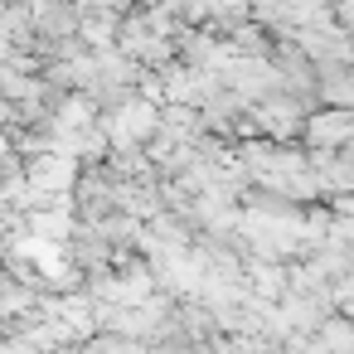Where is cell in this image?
Returning a JSON list of instances; mask_svg holds the SVG:
<instances>
[{"mask_svg": "<svg viewBox=\"0 0 354 354\" xmlns=\"http://www.w3.org/2000/svg\"><path fill=\"white\" fill-rule=\"evenodd\" d=\"M78 354H151L141 339H127L117 330H93L88 339H78Z\"/></svg>", "mask_w": 354, "mask_h": 354, "instance_id": "cell-5", "label": "cell"}, {"mask_svg": "<svg viewBox=\"0 0 354 354\" xmlns=\"http://www.w3.org/2000/svg\"><path fill=\"white\" fill-rule=\"evenodd\" d=\"M30 10H35V39L83 44V6H73V0H30Z\"/></svg>", "mask_w": 354, "mask_h": 354, "instance_id": "cell-3", "label": "cell"}, {"mask_svg": "<svg viewBox=\"0 0 354 354\" xmlns=\"http://www.w3.org/2000/svg\"><path fill=\"white\" fill-rule=\"evenodd\" d=\"M315 107H320V102L277 88V93H267L262 102H252V127H257V136H267V141L296 146V141H301V127H306V117H310Z\"/></svg>", "mask_w": 354, "mask_h": 354, "instance_id": "cell-1", "label": "cell"}, {"mask_svg": "<svg viewBox=\"0 0 354 354\" xmlns=\"http://www.w3.org/2000/svg\"><path fill=\"white\" fill-rule=\"evenodd\" d=\"M248 20H252V0H204V30H214L218 39H228Z\"/></svg>", "mask_w": 354, "mask_h": 354, "instance_id": "cell-4", "label": "cell"}, {"mask_svg": "<svg viewBox=\"0 0 354 354\" xmlns=\"http://www.w3.org/2000/svg\"><path fill=\"white\" fill-rule=\"evenodd\" d=\"M349 141H354V112H344V107H315L301 127L306 156H339Z\"/></svg>", "mask_w": 354, "mask_h": 354, "instance_id": "cell-2", "label": "cell"}, {"mask_svg": "<svg viewBox=\"0 0 354 354\" xmlns=\"http://www.w3.org/2000/svg\"><path fill=\"white\" fill-rule=\"evenodd\" d=\"M306 6H320V10H330V6H335V0H306Z\"/></svg>", "mask_w": 354, "mask_h": 354, "instance_id": "cell-7", "label": "cell"}, {"mask_svg": "<svg viewBox=\"0 0 354 354\" xmlns=\"http://www.w3.org/2000/svg\"><path fill=\"white\" fill-rule=\"evenodd\" d=\"M330 20H335L339 35L354 44V0H335V6H330Z\"/></svg>", "mask_w": 354, "mask_h": 354, "instance_id": "cell-6", "label": "cell"}]
</instances>
